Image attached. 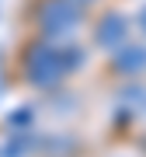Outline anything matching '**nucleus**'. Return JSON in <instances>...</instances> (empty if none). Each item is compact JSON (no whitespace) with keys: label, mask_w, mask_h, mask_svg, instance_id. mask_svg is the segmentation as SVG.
I'll return each instance as SVG.
<instances>
[{"label":"nucleus","mask_w":146,"mask_h":157,"mask_svg":"<svg viewBox=\"0 0 146 157\" xmlns=\"http://www.w3.org/2000/svg\"><path fill=\"white\" fill-rule=\"evenodd\" d=\"M70 4H77V7H84V11H90V7L101 4V0H70Z\"/></svg>","instance_id":"423d86ee"},{"label":"nucleus","mask_w":146,"mask_h":157,"mask_svg":"<svg viewBox=\"0 0 146 157\" xmlns=\"http://www.w3.org/2000/svg\"><path fill=\"white\" fill-rule=\"evenodd\" d=\"M104 73H111L118 84L125 80H143L146 77V42L129 39L125 45H118L115 52L104 56Z\"/></svg>","instance_id":"20e7f679"},{"label":"nucleus","mask_w":146,"mask_h":157,"mask_svg":"<svg viewBox=\"0 0 146 157\" xmlns=\"http://www.w3.org/2000/svg\"><path fill=\"white\" fill-rule=\"evenodd\" d=\"M132 28H136V35L146 42V4L139 7V11H132Z\"/></svg>","instance_id":"39448f33"},{"label":"nucleus","mask_w":146,"mask_h":157,"mask_svg":"<svg viewBox=\"0 0 146 157\" xmlns=\"http://www.w3.org/2000/svg\"><path fill=\"white\" fill-rule=\"evenodd\" d=\"M129 39H136L132 14L118 11V7H101V14L90 21V42H94V49H101L104 56L115 52L118 45H125Z\"/></svg>","instance_id":"7ed1b4c3"},{"label":"nucleus","mask_w":146,"mask_h":157,"mask_svg":"<svg viewBox=\"0 0 146 157\" xmlns=\"http://www.w3.org/2000/svg\"><path fill=\"white\" fill-rule=\"evenodd\" d=\"M84 21H87V11L77 7V4H70V0H38L31 35L49 39V42H56V45H66L73 35L80 32Z\"/></svg>","instance_id":"f03ea898"},{"label":"nucleus","mask_w":146,"mask_h":157,"mask_svg":"<svg viewBox=\"0 0 146 157\" xmlns=\"http://www.w3.org/2000/svg\"><path fill=\"white\" fill-rule=\"evenodd\" d=\"M17 70H21V80L31 91H56V87H63V80L70 77L73 63L66 59V45H56L49 39L31 35V39L24 42V49H21Z\"/></svg>","instance_id":"f257e3e1"}]
</instances>
